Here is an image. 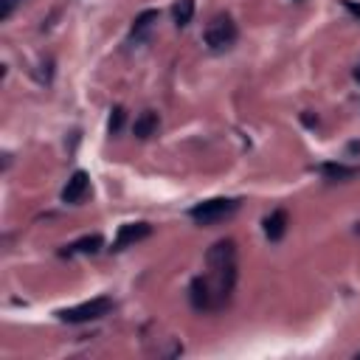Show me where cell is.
<instances>
[{
    "instance_id": "ba28073f",
    "label": "cell",
    "mask_w": 360,
    "mask_h": 360,
    "mask_svg": "<svg viewBox=\"0 0 360 360\" xmlns=\"http://www.w3.org/2000/svg\"><path fill=\"white\" fill-rule=\"evenodd\" d=\"M287 222H290V217H287V211L284 208H276V211H270L267 217H264V236L270 239V242H278L284 233H287Z\"/></svg>"
},
{
    "instance_id": "8fae6325",
    "label": "cell",
    "mask_w": 360,
    "mask_h": 360,
    "mask_svg": "<svg viewBox=\"0 0 360 360\" xmlns=\"http://www.w3.org/2000/svg\"><path fill=\"white\" fill-rule=\"evenodd\" d=\"M318 172H321L326 180H349V177L360 174L357 166H343V163H321Z\"/></svg>"
},
{
    "instance_id": "2e32d148",
    "label": "cell",
    "mask_w": 360,
    "mask_h": 360,
    "mask_svg": "<svg viewBox=\"0 0 360 360\" xmlns=\"http://www.w3.org/2000/svg\"><path fill=\"white\" fill-rule=\"evenodd\" d=\"M354 79H357V82H360V65H357V68H354Z\"/></svg>"
},
{
    "instance_id": "3957f363",
    "label": "cell",
    "mask_w": 360,
    "mask_h": 360,
    "mask_svg": "<svg viewBox=\"0 0 360 360\" xmlns=\"http://www.w3.org/2000/svg\"><path fill=\"white\" fill-rule=\"evenodd\" d=\"M236 37H239V31H236V22L231 20V14H217L202 31V39H205L208 51H214V53H222V51L233 48Z\"/></svg>"
},
{
    "instance_id": "7a4b0ae2",
    "label": "cell",
    "mask_w": 360,
    "mask_h": 360,
    "mask_svg": "<svg viewBox=\"0 0 360 360\" xmlns=\"http://www.w3.org/2000/svg\"><path fill=\"white\" fill-rule=\"evenodd\" d=\"M115 309V301L110 295H96L90 301H82L76 307H68V309H59L56 318L65 321V323H87V321H98L104 315H110Z\"/></svg>"
},
{
    "instance_id": "277c9868",
    "label": "cell",
    "mask_w": 360,
    "mask_h": 360,
    "mask_svg": "<svg viewBox=\"0 0 360 360\" xmlns=\"http://www.w3.org/2000/svg\"><path fill=\"white\" fill-rule=\"evenodd\" d=\"M236 208H239V200L214 197V200H202V202L191 205V208H188V217H191L197 225H217V222L228 219Z\"/></svg>"
},
{
    "instance_id": "6da1fadb",
    "label": "cell",
    "mask_w": 360,
    "mask_h": 360,
    "mask_svg": "<svg viewBox=\"0 0 360 360\" xmlns=\"http://www.w3.org/2000/svg\"><path fill=\"white\" fill-rule=\"evenodd\" d=\"M208 273L194 276L188 284V301L197 312H217L228 307L236 287V242L219 239L205 253Z\"/></svg>"
},
{
    "instance_id": "9a60e30c",
    "label": "cell",
    "mask_w": 360,
    "mask_h": 360,
    "mask_svg": "<svg viewBox=\"0 0 360 360\" xmlns=\"http://www.w3.org/2000/svg\"><path fill=\"white\" fill-rule=\"evenodd\" d=\"M340 3H343V6H346V8L360 20V3H354V0H340Z\"/></svg>"
},
{
    "instance_id": "8992f818",
    "label": "cell",
    "mask_w": 360,
    "mask_h": 360,
    "mask_svg": "<svg viewBox=\"0 0 360 360\" xmlns=\"http://www.w3.org/2000/svg\"><path fill=\"white\" fill-rule=\"evenodd\" d=\"M87 194H90V177H87V172L76 169L70 174V180L65 183V188H62V202L65 205H79Z\"/></svg>"
},
{
    "instance_id": "52a82bcc",
    "label": "cell",
    "mask_w": 360,
    "mask_h": 360,
    "mask_svg": "<svg viewBox=\"0 0 360 360\" xmlns=\"http://www.w3.org/2000/svg\"><path fill=\"white\" fill-rule=\"evenodd\" d=\"M158 8H146V11H141L135 20H132V28H129V45H141V42H146L149 39V34H152V28H155V22H158Z\"/></svg>"
},
{
    "instance_id": "4fadbf2b",
    "label": "cell",
    "mask_w": 360,
    "mask_h": 360,
    "mask_svg": "<svg viewBox=\"0 0 360 360\" xmlns=\"http://www.w3.org/2000/svg\"><path fill=\"white\" fill-rule=\"evenodd\" d=\"M121 127H124V107H112V112H110V124H107L110 135H118Z\"/></svg>"
},
{
    "instance_id": "9c48e42d",
    "label": "cell",
    "mask_w": 360,
    "mask_h": 360,
    "mask_svg": "<svg viewBox=\"0 0 360 360\" xmlns=\"http://www.w3.org/2000/svg\"><path fill=\"white\" fill-rule=\"evenodd\" d=\"M101 245H104L101 233H87V236H82V239H76V242L65 245V248L59 250V256H76V253H98V250H101Z\"/></svg>"
},
{
    "instance_id": "7c38bea8",
    "label": "cell",
    "mask_w": 360,
    "mask_h": 360,
    "mask_svg": "<svg viewBox=\"0 0 360 360\" xmlns=\"http://www.w3.org/2000/svg\"><path fill=\"white\" fill-rule=\"evenodd\" d=\"M172 17H174V25L177 28H186L191 22V17H194V0H174Z\"/></svg>"
},
{
    "instance_id": "5b68a950",
    "label": "cell",
    "mask_w": 360,
    "mask_h": 360,
    "mask_svg": "<svg viewBox=\"0 0 360 360\" xmlns=\"http://www.w3.org/2000/svg\"><path fill=\"white\" fill-rule=\"evenodd\" d=\"M146 236H152V225L149 222H124L118 228L115 239H112V250H124V248H129V245H135V242H141Z\"/></svg>"
},
{
    "instance_id": "30bf717a",
    "label": "cell",
    "mask_w": 360,
    "mask_h": 360,
    "mask_svg": "<svg viewBox=\"0 0 360 360\" xmlns=\"http://www.w3.org/2000/svg\"><path fill=\"white\" fill-rule=\"evenodd\" d=\"M158 124H160V118H158V112H152V110H143L138 118H135V124H132V135L135 138H149V135H155V129H158Z\"/></svg>"
},
{
    "instance_id": "5bb4252c",
    "label": "cell",
    "mask_w": 360,
    "mask_h": 360,
    "mask_svg": "<svg viewBox=\"0 0 360 360\" xmlns=\"http://www.w3.org/2000/svg\"><path fill=\"white\" fill-rule=\"evenodd\" d=\"M20 3H25V0H0V22H6Z\"/></svg>"
}]
</instances>
